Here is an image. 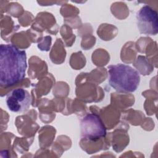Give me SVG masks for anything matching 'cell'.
I'll use <instances>...</instances> for the list:
<instances>
[{
    "mask_svg": "<svg viewBox=\"0 0 158 158\" xmlns=\"http://www.w3.org/2000/svg\"><path fill=\"white\" fill-rule=\"evenodd\" d=\"M27 54L12 44L0 47V84L8 87L20 82L25 77Z\"/></svg>",
    "mask_w": 158,
    "mask_h": 158,
    "instance_id": "obj_1",
    "label": "cell"
},
{
    "mask_svg": "<svg viewBox=\"0 0 158 158\" xmlns=\"http://www.w3.org/2000/svg\"><path fill=\"white\" fill-rule=\"evenodd\" d=\"M80 133L82 138L96 141L106 136V127L99 115L87 114L81 119Z\"/></svg>",
    "mask_w": 158,
    "mask_h": 158,
    "instance_id": "obj_3",
    "label": "cell"
},
{
    "mask_svg": "<svg viewBox=\"0 0 158 158\" xmlns=\"http://www.w3.org/2000/svg\"><path fill=\"white\" fill-rule=\"evenodd\" d=\"M137 28L140 33L156 35L158 33L157 12L148 5L143 6L136 14Z\"/></svg>",
    "mask_w": 158,
    "mask_h": 158,
    "instance_id": "obj_4",
    "label": "cell"
},
{
    "mask_svg": "<svg viewBox=\"0 0 158 158\" xmlns=\"http://www.w3.org/2000/svg\"><path fill=\"white\" fill-rule=\"evenodd\" d=\"M6 102L8 109L15 113L27 111L31 103L30 93L22 88H17L10 91L6 96Z\"/></svg>",
    "mask_w": 158,
    "mask_h": 158,
    "instance_id": "obj_5",
    "label": "cell"
},
{
    "mask_svg": "<svg viewBox=\"0 0 158 158\" xmlns=\"http://www.w3.org/2000/svg\"><path fill=\"white\" fill-rule=\"evenodd\" d=\"M108 73L110 86L120 93L135 92L140 83L139 72L127 64L110 65L108 66Z\"/></svg>",
    "mask_w": 158,
    "mask_h": 158,
    "instance_id": "obj_2",
    "label": "cell"
}]
</instances>
